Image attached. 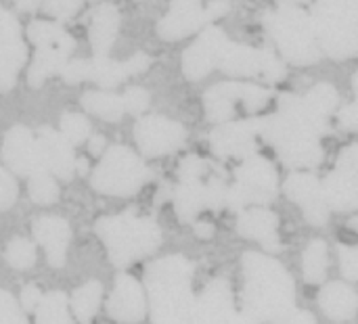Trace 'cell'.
Masks as SVG:
<instances>
[{"instance_id":"1","label":"cell","mask_w":358,"mask_h":324,"mask_svg":"<svg viewBox=\"0 0 358 324\" xmlns=\"http://www.w3.org/2000/svg\"><path fill=\"white\" fill-rule=\"evenodd\" d=\"M243 306L252 323L285 324L296 310V291L289 272L271 256L248 253L243 258Z\"/></svg>"},{"instance_id":"2","label":"cell","mask_w":358,"mask_h":324,"mask_svg":"<svg viewBox=\"0 0 358 324\" xmlns=\"http://www.w3.org/2000/svg\"><path fill=\"white\" fill-rule=\"evenodd\" d=\"M287 193L294 201L302 205L306 218L313 224H323L327 220V201L321 195V189L315 178L296 176L287 182Z\"/></svg>"},{"instance_id":"3","label":"cell","mask_w":358,"mask_h":324,"mask_svg":"<svg viewBox=\"0 0 358 324\" xmlns=\"http://www.w3.org/2000/svg\"><path fill=\"white\" fill-rule=\"evenodd\" d=\"M321 310L336 323H344L355 318L358 308L357 293L344 283H329L319 293Z\"/></svg>"},{"instance_id":"4","label":"cell","mask_w":358,"mask_h":324,"mask_svg":"<svg viewBox=\"0 0 358 324\" xmlns=\"http://www.w3.org/2000/svg\"><path fill=\"white\" fill-rule=\"evenodd\" d=\"M241 233L245 237H252L254 241H260L266 251H277L279 249V239H277V216L266 212V209H254L248 212L241 218L239 224Z\"/></svg>"},{"instance_id":"5","label":"cell","mask_w":358,"mask_h":324,"mask_svg":"<svg viewBox=\"0 0 358 324\" xmlns=\"http://www.w3.org/2000/svg\"><path fill=\"white\" fill-rule=\"evenodd\" d=\"M304 279L306 283L319 285L325 281L327 274V247L323 241H313L304 253Z\"/></svg>"},{"instance_id":"6","label":"cell","mask_w":358,"mask_h":324,"mask_svg":"<svg viewBox=\"0 0 358 324\" xmlns=\"http://www.w3.org/2000/svg\"><path fill=\"white\" fill-rule=\"evenodd\" d=\"M340 266H342V274L348 281H358V245L340 247Z\"/></svg>"},{"instance_id":"7","label":"cell","mask_w":358,"mask_h":324,"mask_svg":"<svg viewBox=\"0 0 358 324\" xmlns=\"http://www.w3.org/2000/svg\"><path fill=\"white\" fill-rule=\"evenodd\" d=\"M285 324H317V321L308 310H294Z\"/></svg>"}]
</instances>
